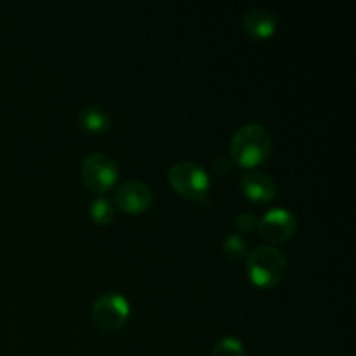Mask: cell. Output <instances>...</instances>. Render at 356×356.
I'll return each mask as SVG.
<instances>
[{"label": "cell", "mask_w": 356, "mask_h": 356, "mask_svg": "<svg viewBox=\"0 0 356 356\" xmlns=\"http://www.w3.org/2000/svg\"><path fill=\"white\" fill-rule=\"evenodd\" d=\"M115 202L125 212H143L152 204V190L143 181H125L117 190Z\"/></svg>", "instance_id": "obj_7"}, {"label": "cell", "mask_w": 356, "mask_h": 356, "mask_svg": "<svg viewBox=\"0 0 356 356\" xmlns=\"http://www.w3.org/2000/svg\"><path fill=\"white\" fill-rule=\"evenodd\" d=\"M240 188L254 202H268L277 193V184L270 176L250 170L240 177Z\"/></svg>", "instance_id": "obj_8"}, {"label": "cell", "mask_w": 356, "mask_h": 356, "mask_svg": "<svg viewBox=\"0 0 356 356\" xmlns=\"http://www.w3.org/2000/svg\"><path fill=\"white\" fill-rule=\"evenodd\" d=\"M222 250L226 252V256L232 257V259H240V257L245 256L247 252V242L236 233H228V235L222 238Z\"/></svg>", "instance_id": "obj_13"}, {"label": "cell", "mask_w": 356, "mask_h": 356, "mask_svg": "<svg viewBox=\"0 0 356 356\" xmlns=\"http://www.w3.org/2000/svg\"><path fill=\"white\" fill-rule=\"evenodd\" d=\"M211 356H245V348L236 337H222L214 344Z\"/></svg>", "instance_id": "obj_12"}, {"label": "cell", "mask_w": 356, "mask_h": 356, "mask_svg": "<svg viewBox=\"0 0 356 356\" xmlns=\"http://www.w3.org/2000/svg\"><path fill=\"white\" fill-rule=\"evenodd\" d=\"M287 271V257L270 243L257 245L247 257V273L259 287H273Z\"/></svg>", "instance_id": "obj_2"}, {"label": "cell", "mask_w": 356, "mask_h": 356, "mask_svg": "<svg viewBox=\"0 0 356 356\" xmlns=\"http://www.w3.org/2000/svg\"><path fill=\"white\" fill-rule=\"evenodd\" d=\"M89 214L90 218L96 222H99V225H108V222L113 219L115 207L108 198L97 197L96 200H92V204H90Z\"/></svg>", "instance_id": "obj_11"}, {"label": "cell", "mask_w": 356, "mask_h": 356, "mask_svg": "<svg viewBox=\"0 0 356 356\" xmlns=\"http://www.w3.org/2000/svg\"><path fill=\"white\" fill-rule=\"evenodd\" d=\"M235 225L242 232H250V229L257 228V218L254 214H250V212H242V214L236 216Z\"/></svg>", "instance_id": "obj_14"}, {"label": "cell", "mask_w": 356, "mask_h": 356, "mask_svg": "<svg viewBox=\"0 0 356 356\" xmlns=\"http://www.w3.org/2000/svg\"><path fill=\"white\" fill-rule=\"evenodd\" d=\"M229 167H232V160H229L228 156H225V155H219L218 159L214 160V169H216V172H219V174H225V172H228V170H229Z\"/></svg>", "instance_id": "obj_15"}, {"label": "cell", "mask_w": 356, "mask_h": 356, "mask_svg": "<svg viewBox=\"0 0 356 356\" xmlns=\"http://www.w3.org/2000/svg\"><path fill=\"white\" fill-rule=\"evenodd\" d=\"M94 322L104 330H117L129 316V302L117 292H104L92 306Z\"/></svg>", "instance_id": "obj_5"}, {"label": "cell", "mask_w": 356, "mask_h": 356, "mask_svg": "<svg viewBox=\"0 0 356 356\" xmlns=\"http://www.w3.org/2000/svg\"><path fill=\"white\" fill-rule=\"evenodd\" d=\"M243 30L254 38H266L277 30V17L273 13L263 7H254L247 10L242 17Z\"/></svg>", "instance_id": "obj_9"}, {"label": "cell", "mask_w": 356, "mask_h": 356, "mask_svg": "<svg viewBox=\"0 0 356 356\" xmlns=\"http://www.w3.org/2000/svg\"><path fill=\"white\" fill-rule=\"evenodd\" d=\"M82 179L90 190L104 193L118 179V165L104 153H90L82 162Z\"/></svg>", "instance_id": "obj_4"}, {"label": "cell", "mask_w": 356, "mask_h": 356, "mask_svg": "<svg viewBox=\"0 0 356 356\" xmlns=\"http://www.w3.org/2000/svg\"><path fill=\"white\" fill-rule=\"evenodd\" d=\"M169 181L174 190L191 200H204L209 191V176L198 163L179 160L169 170Z\"/></svg>", "instance_id": "obj_3"}, {"label": "cell", "mask_w": 356, "mask_h": 356, "mask_svg": "<svg viewBox=\"0 0 356 356\" xmlns=\"http://www.w3.org/2000/svg\"><path fill=\"white\" fill-rule=\"evenodd\" d=\"M229 148L238 165L254 167L270 155L271 138L261 124H245L233 134Z\"/></svg>", "instance_id": "obj_1"}, {"label": "cell", "mask_w": 356, "mask_h": 356, "mask_svg": "<svg viewBox=\"0 0 356 356\" xmlns=\"http://www.w3.org/2000/svg\"><path fill=\"white\" fill-rule=\"evenodd\" d=\"M298 222L294 214L284 207L270 209L261 219H257V229L261 236L270 242H284L296 233Z\"/></svg>", "instance_id": "obj_6"}, {"label": "cell", "mask_w": 356, "mask_h": 356, "mask_svg": "<svg viewBox=\"0 0 356 356\" xmlns=\"http://www.w3.org/2000/svg\"><path fill=\"white\" fill-rule=\"evenodd\" d=\"M76 124L82 131L89 134H101L110 127V117L104 110L97 106H87L76 115Z\"/></svg>", "instance_id": "obj_10"}]
</instances>
